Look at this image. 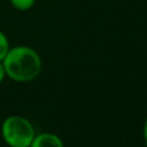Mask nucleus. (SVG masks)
<instances>
[{
    "label": "nucleus",
    "mask_w": 147,
    "mask_h": 147,
    "mask_svg": "<svg viewBox=\"0 0 147 147\" xmlns=\"http://www.w3.org/2000/svg\"><path fill=\"white\" fill-rule=\"evenodd\" d=\"M1 62L6 77L17 83L32 82L39 76L42 67L38 52L25 45L10 47Z\"/></svg>",
    "instance_id": "f257e3e1"
},
{
    "label": "nucleus",
    "mask_w": 147,
    "mask_h": 147,
    "mask_svg": "<svg viewBox=\"0 0 147 147\" xmlns=\"http://www.w3.org/2000/svg\"><path fill=\"white\" fill-rule=\"evenodd\" d=\"M1 136L8 147H29L36 136V130L28 118L9 115L2 121Z\"/></svg>",
    "instance_id": "f03ea898"
},
{
    "label": "nucleus",
    "mask_w": 147,
    "mask_h": 147,
    "mask_svg": "<svg viewBox=\"0 0 147 147\" xmlns=\"http://www.w3.org/2000/svg\"><path fill=\"white\" fill-rule=\"evenodd\" d=\"M29 147H64V144L57 134L52 132H42L34 136Z\"/></svg>",
    "instance_id": "7ed1b4c3"
},
{
    "label": "nucleus",
    "mask_w": 147,
    "mask_h": 147,
    "mask_svg": "<svg viewBox=\"0 0 147 147\" xmlns=\"http://www.w3.org/2000/svg\"><path fill=\"white\" fill-rule=\"evenodd\" d=\"M9 2L15 9L21 11H26L33 7L36 0H9Z\"/></svg>",
    "instance_id": "20e7f679"
},
{
    "label": "nucleus",
    "mask_w": 147,
    "mask_h": 147,
    "mask_svg": "<svg viewBox=\"0 0 147 147\" xmlns=\"http://www.w3.org/2000/svg\"><path fill=\"white\" fill-rule=\"evenodd\" d=\"M9 48H10L9 40H8L7 36H6V33L0 30V61H2L5 59V56L7 55Z\"/></svg>",
    "instance_id": "39448f33"
},
{
    "label": "nucleus",
    "mask_w": 147,
    "mask_h": 147,
    "mask_svg": "<svg viewBox=\"0 0 147 147\" xmlns=\"http://www.w3.org/2000/svg\"><path fill=\"white\" fill-rule=\"evenodd\" d=\"M142 138L147 145V116L145 118V122H144V126H142Z\"/></svg>",
    "instance_id": "423d86ee"
},
{
    "label": "nucleus",
    "mask_w": 147,
    "mask_h": 147,
    "mask_svg": "<svg viewBox=\"0 0 147 147\" xmlns=\"http://www.w3.org/2000/svg\"><path fill=\"white\" fill-rule=\"evenodd\" d=\"M6 78V72H5V69H3V65H2V62L0 61V84L3 82V79Z\"/></svg>",
    "instance_id": "0eeeda50"
}]
</instances>
